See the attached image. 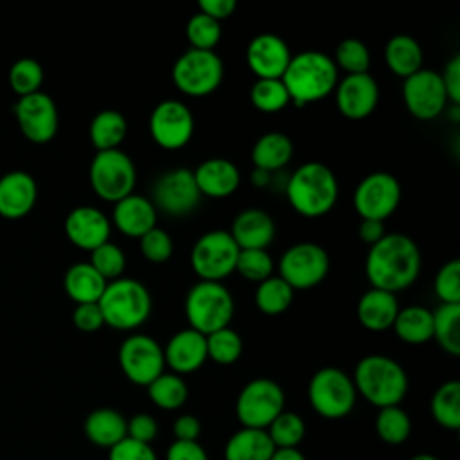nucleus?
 <instances>
[{
    "label": "nucleus",
    "instance_id": "53",
    "mask_svg": "<svg viewBox=\"0 0 460 460\" xmlns=\"http://www.w3.org/2000/svg\"><path fill=\"white\" fill-rule=\"evenodd\" d=\"M447 102L460 106V56H453L440 74Z\"/></svg>",
    "mask_w": 460,
    "mask_h": 460
},
{
    "label": "nucleus",
    "instance_id": "59",
    "mask_svg": "<svg viewBox=\"0 0 460 460\" xmlns=\"http://www.w3.org/2000/svg\"><path fill=\"white\" fill-rule=\"evenodd\" d=\"M271 181V172L262 171V169H253L252 172V183L255 187H266Z\"/></svg>",
    "mask_w": 460,
    "mask_h": 460
},
{
    "label": "nucleus",
    "instance_id": "17",
    "mask_svg": "<svg viewBox=\"0 0 460 460\" xmlns=\"http://www.w3.org/2000/svg\"><path fill=\"white\" fill-rule=\"evenodd\" d=\"M402 99L408 111L419 120L437 119L447 104L446 90L440 74L429 68H420L402 84Z\"/></svg>",
    "mask_w": 460,
    "mask_h": 460
},
{
    "label": "nucleus",
    "instance_id": "29",
    "mask_svg": "<svg viewBox=\"0 0 460 460\" xmlns=\"http://www.w3.org/2000/svg\"><path fill=\"white\" fill-rule=\"evenodd\" d=\"M275 446L266 429L243 428L235 431L225 447V460H270Z\"/></svg>",
    "mask_w": 460,
    "mask_h": 460
},
{
    "label": "nucleus",
    "instance_id": "15",
    "mask_svg": "<svg viewBox=\"0 0 460 460\" xmlns=\"http://www.w3.org/2000/svg\"><path fill=\"white\" fill-rule=\"evenodd\" d=\"M119 363L131 383L147 386L164 374V349L147 334H129L120 343Z\"/></svg>",
    "mask_w": 460,
    "mask_h": 460
},
{
    "label": "nucleus",
    "instance_id": "7",
    "mask_svg": "<svg viewBox=\"0 0 460 460\" xmlns=\"http://www.w3.org/2000/svg\"><path fill=\"white\" fill-rule=\"evenodd\" d=\"M90 185L93 192L106 201H120L133 194L137 171L133 160L120 149L97 151L90 164Z\"/></svg>",
    "mask_w": 460,
    "mask_h": 460
},
{
    "label": "nucleus",
    "instance_id": "10",
    "mask_svg": "<svg viewBox=\"0 0 460 460\" xmlns=\"http://www.w3.org/2000/svg\"><path fill=\"white\" fill-rule=\"evenodd\" d=\"M239 246L228 230H210L192 246L190 266L199 280L221 282L235 271Z\"/></svg>",
    "mask_w": 460,
    "mask_h": 460
},
{
    "label": "nucleus",
    "instance_id": "39",
    "mask_svg": "<svg viewBox=\"0 0 460 460\" xmlns=\"http://www.w3.org/2000/svg\"><path fill=\"white\" fill-rule=\"evenodd\" d=\"M266 433L271 438L275 449L296 447L305 435V424L300 415H296L295 411L284 410L266 428Z\"/></svg>",
    "mask_w": 460,
    "mask_h": 460
},
{
    "label": "nucleus",
    "instance_id": "28",
    "mask_svg": "<svg viewBox=\"0 0 460 460\" xmlns=\"http://www.w3.org/2000/svg\"><path fill=\"white\" fill-rule=\"evenodd\" d=\"M84 433L90 442L102 447H113L128 437V420L117 410L99 408L86 417Z\"/></svg>",
    "mask_w": 460,
    "mask_h": 460
},
{
    "label": "nucleus",
    "instance_id": "27",
    "mask_svg": "<svg viewBox=\"0 0 460 460\" xmlns=\"http://www.w3.org/2000/svg\"><path fill=\"white\" fill-rule=\"evenodd\" d=\"M399 304L394 293L383 289H368L358 302V320L368 331H386L394 325Z\"/></svg>",
    "mask_w": 460,
    "mask_h": 460
},
{
    "label": "nucleus",
    "instance_id": "21",
    "mask_svg": "<svg viewBox=\"0 0 460 460\" xmlns=\"http://www.w3.org/2000/svg\"><path fill=\"white\" fill-rule=\"evenodd\" d=\"M110 219L95 207H77L65 219L68 241L81 250H95L110 237Z\"/></svg>",
    "mask_w": 460,
    "mask_h": 460
},
{
    "label": "nucleus",
    "instance_id": "4",
    "mask_svg": "<svg viewBox=\"0 0 460 460\" xmlns=\"http://www.w3.org/2000/svg\"><path fill=\"white\" fill-rule=\"evenodd\" d=\"M352 383L356 392L377 408L397 406L408 390L404 368L395 359L383 354H370L359 359Z\"/></svg>",
    "mask_w": 460,
    "mask_h": 460
},
{
    "label": "nucleus",
    "instance_id": "41",
    "mask_svg": "<svg viewBox=\"0 0 460 460\" xmlns=\"http://www.w3.org/2000/svg\"><path fill=\"white\" fill-rule=\"evenodd\" d=\"M376 429L383 442L386 444H401L408 438L411 422L404 410L397 406H386L379 408V413L376 417Z\"/></svg>",
    "mask_w": 460,
    "mask_h": 460
},
{
    "label": "nucleus",
    "instance_id": "55",
    "mask_svg": "<svg viewBox=\"0 0 460 460\" xmlns=\"http://www.w3.org/2000/svg\"><path fill=\"white\" fill-rule=\"evenodd\" d=\"M198 7H199V13L207 14L212 20L221 23V20L234 14L237 4H235V0H199Z\"/></svg>",
    "mask_w": 460,
    "mask_h": 460
},
{
    "label": "nucleus",
    "instance_id": "51",
    "mask_svg": "<svg viewBox=\"0 0 460 460\" xmlns=\"http://www.w3.org/2000/svg\"><path fill=\"white\" fill-rule=\"evenodd\" d=\"M72 322L83 332H95L104 325L102 313H101L97 302L77 304L72 313Z\"/></svg>",
    "mask_w": 460,
    "mask_h": 460
},
{
    "label": "nucleus",
    "instance_id": "46",
    "mask_svg": "<svg viewBox=\"0 0 460 460\" xmlns=\"http://www.w3.org/2000/svg\"><path fill=\"white\" fill-rule=\"evenodd\" d=\"M90 253H92V257H90L92 268L106 282H111L115 279L122 277V273L126 270V257H124V252L117 244L106 241L104 244L97 246Z\"/></svg>",
    "mask_w": 460,
    "mask_h": 460
},
{
    "label": "nucleus",
    "instance_id": "1",
    "mask_svg": "<svg viewBox=\"0 0 460 460\" xmlns=\"http://www.w3.org/2000/svg\"><path fill=\"white\" fill-rule=\"evenodd\" d=\"M365 273L372 288L399 293L410 288L420 273V252L404 234H386L370 246Z\"/></svg>",
    "mask_w": 460,
    "mask_h": 460
},
{
    "label": "nucleus",
    "instance_id": "56",
    "mask_svg": "<svg viewBox=\"0 0 460 460\" xmlns=\"http://www.w3.org/2000/svg\"><path fill=\"white\" fill-rule=\"evenodd\" d=\"M172 431L176 440H187L192 442L199 437L201 433V424L194 415H181L174 420L172 424Z\"/></svg>",
    "mask_w": 460,
    "mask_h": 460
},
{
    "label": "nucleus",
    "instance_id": "2",
    "mask_svg": "<svg viewBox=\"0 0 460 460\" xmlns=\"http://www.w3.org/2000/svg\"><path fill=\"white\" fill-rule=\"evenodd\" d=\"M280 79L288 90L289 101L296 106H304L325 99L336 88L338 68L327 54L305 50L291 56Z\"/></svg>",
    "mask_w": 460,
    "mask_h": 460
},
{
    "label": "nucleus",
    "instance_id": "18",
    "mask_svg": "<svg viewBox=\"0 0 460 460\" xmlns=\"http://www.w3.org/2000/svg\"><path fill=\"white\" fill-rule=\"evenodd\" d=\"M14 117L23 137L34 144H45L58 131V108L43 92L23 95L14 104Z\"/></svg>",
    "mask_w": 460,
    "mask_h": 460
},
{
    "label": "nucleus",
    "instance_id": "14",
    "mask_svg": "<svg viewBox=\"0 0 460 460\" xmlns=\"http://www.w3.org/2000/svg\"><path fill=\"white\" fill-rule=\"evenodd\" d=\"M401 201V185L397 178L385 171L367 174L354 190V208L361 219L383 221L390 217Z\"/></svg>",
    "mask_w": 460,
    "mask_h": 460
},
{
    "label": "nucleus",
    "instance_id": "24",
    "mask_svg": "<svg viewBox=\"0 0 460 460\" xmlns=\"http://www.w3.org/2000/svg\"><path fill=\"white\" fill-rule=\"evenodd\" d=\"M156 217L158 210L153 201L140 194H129L113 207V223L117 230L128 237L140 239L156 226Z\"/></svg>",
    "mask_w": 460,
    "mask_h": 460
},
{
    "label": "nucleus",
    "instance_id": "48",
    "mask_svg": "<svg viewBox=\"0 0 460 460\" xmlns=\"http://www.w3.org/2000/svg\"><path fill=\"white\" fill-rule=\"evenodd\" d=\"M435 295L442 304H460V261L451 259L435 275Z\"/></svg>",
    "mask_w": 460,
    "mask_h": 460
},
{
    "label": "nucleus",
    "instance_id": "8",
    "mask_svg": "<svg viewBox=\"0 0 460 460\" xmlns=\"http://www.w3.org/2000/svg\"><path fill=\"white\" fill-rule=\"evenodd\" d=\"M223 61L214 50H185L172 65V83L190 97H205L216 92L223 81Z\"/></svg>",
    "mask_w": 460,
    "mask_h": 460
},
{
    "label": "nucleus",
    "instance_id": "12",
    "mask_svg": "<svg viewBox=\"0 0 460 460\" xmlns=\"http://www.w3.org/2000/svg\"><path fill=\"white\" fill-rule=\"evenodd\" d=\"M280 411H284V392L268 377H257L244 385L235 402L243 428L266 429Z\"/></svg>",
    "mask_w": 460,
    "mask_h": 460
},
{
    "label": "nucleus",
    "instance_id": "34",
    "mask_svg": "<svg viewBox=\"0 0 460 460\" xmlns=\"http://www.w3.org/2000/svg\"><path fill=\"white\" fill-rule=\"evenodd\" d=\"M88 133L97 151L119 149L128 135V120L117 110H102L92 119Z\"/></svg>",
    "mask_w": 460,
    "mask_h": 460
},
{
    "label": "nucleus",
    "instance_id": "30",
    "mask_svg": "<svg viewBox=\"0 0 460 460\" xmlns=\"http://www.w3.org/2000/svg\"><path fill=\"white\" fill-rule=\"evenodd\" d=\"M293 156V142L280 131H270L257 138L252 147V162L255 169L275 172L282 169Z\"/></svg>",
    "mask_w": 460,
    "mask_h": 460
},
{
    "label": "nucleus",
    "instance_id": "43",
    "mask_svg": "<svg viewBox=\"0 0 460 460\" xmlns=\"http://www.w3.org/2000/svg\"><path fill=\"white\" fill-rule=\"evenodd\" d=\"M185 36L190 43V49L214 50L221 40V23L203 13L192 14L185 25Z\"/></svg>",
    "mask_w": 460,
    "mask_h": 460
},
{
    "label": "nucleus",
    "instance_id": "6",
    "mask_svg": "<svg viewBox=\"0 0 460 460\" xmlns=\"http://www.w3.org/2000/svg\"><path fill=\"white\" fill-rule=\"evenodd\" d=\"M185 314L190 329L203 336L225 329L234 316L232 293L221 282L199 280L185 296Z\"/></svg>",
    "mask_w": 460,
    "mask_h": 460
},
{
    "label": "nucleus",
    "instance_id": "16",
    "mask_svg": "<svg viewBox=\"0 0 460 460\" xmlns=\"http://www.w3.org/2000/svg\"><path fill=\"white\" fill-rule=\"evenodd\" d=\"M153 140L167 151L185 147L194 133V117L187 104L172 99L158 102L149 117Z\"/></svg>",
    "mask_w": 460,
    "mask_h": 460
},
{
    "label": "nucleus",
    "instance_id": "60",
    "mask_svg": "<svg viewBox=\"0 0 460 460\" xmlns=\"http://www.w3.org/2000/svg\"><path fill=\"white\" fill-rule=\"evenodd\" d=\"M411 460H437V458H435V456H431V455L422 453V455H415Z\"/></svg>",
    "mask_w": 460,
    "mask_h": 460
},
{
    "label": "nucleus",
    "instance_id": "50",
    "mask_svg": "<svg viewBox=\"0 0 460 460\" xmlns=\"http://www.w3.org/2000/svg\"><path fill=\"white\" fill-rule=\"evenodd\" d=\"M108 460H156V455L149 444H142L126 437L110 447Z\"/></svg>",
    "mask_w": 460,
    "mask_h": 460
},
{
    "label": "nucleus",
    "instance_id": "20",
    "mask_svg": "<svg viewBox=\"0 0 460 460\" xmlns=\"http://www.w3.org/2000/svg\"><path fill=\"white\" fill-rule=\"evenodd\" d=\"M289 59L291 50L277 34H259L246 47V63L257 79H280Z\"/></svg>",
    "mask_w": 460,
    "mask_h": 460
},
{
    "label": "nucleus",
    "instance_id": "42",
    "mask_svg": "<svg viewBox=\"0 0 460 460\" xmlns=\"http://www.w3.org/2000/svg\"><path fill=\"white\" fill-rule=\"evenodd\" d=\"M207 338V356L219 365H232L241 358L243 340L241 336L230 329H219Z\"/></svg>",
    "mask_w": 460,
    "mask_h": 460
},
{
    "label": "nucleus",
    "instance_id": "45",
    "mask_svg": "<svg viewBox=\"0 0 460 460\" xmlns=\"http://www.w3.org/2000/svg\"><path fill=\"white\" fill-rule=\"evenodd\" d=\"M9 83L20 97L36 93L43 83V68L36 59L20 58L9 70Z\"/></svg>",
    "mask_w": 460,
    "mask_h": 460
},
{
    "label": "nucleus",
    "instance_id": "44",
    "mask_svg": "<svg viewBox=\"0 0 460 460\" xmlns=\"http://www.w3.org/2000/svg\"><path fill=\"white\" fill-rule=\"evenodd\" d=\"M334 65L336 68H343L347 75L352 74H367L370 66V52L361 40L347 38L338 43L334 52Z\"/></svg>",
    "mask_w": 460,
    "mask_h": 460
},
{
    "label": "nucleus",
    "instance_id": "23",
    "mask_svg": "<svg viewBox=\"0 0 460 460\" xmlns=\"http://www.w3.org/2000/svg\"><path fill=\"white\" fill-rule=\"evenodd\" d=\"M38 198L34 178L25 171H11L0 178V216L20 219L27 216Z\"/></svg>",
    "mask_w": 460,
    "mask_h": 460
},
{
    "label": "nucleus",
    "instance_id": "13",
    "mask_svg": "<svg viewBox=\"0 0 460 460\" xmlns=\"http://www.w3.org/2000/svg\"><path fill=\"white\" fill-rule=\"evenodd\" d=\"M199 199L201 194L198 190L194 172L185 167H176L160 174L151 190L155 208L174 217L194 212Z\"/></svg>",
    "mask_w": 460,
    "mask_h": 460
},
{
    "label": "nucleus",
    "instance_id": "52",
    "mask_svg": "<svg viewBox=\"0 0 460 460\" xmlns=\"http://www.w3.org/2000/svg\"><path fill=\"white\" fill-rule=\"evenodd\" d=\"M156 433H158V424L147 413H137L128 422V437L137 442L151 444L155 440Z\"/></svg>",
    "mask_w": 460,
    "mask_h": 460
},
{
    "label": "nucleus",
    "instance_id": "33",
    "mask_svg": "<svg viewBox=\"0 0 460 460\" xmlns=\"http://www.w3.org/2000/svg\"><path fill=\"white\" fill-rule=\"evenodd\" d=\"M392 327L397 338L406 343H426L433 338V313L422 305H408L399 309Z\"/></svg>",
    "mask_w": 460,
    "mask_h": 460
},
{
    "label": "nucleus",
    "instance_id": "35",
    "mask_svg": "<svg viewBox=\"0 0 460 460\" xmlns=\"http://www.w3.org/2000/svg\"><path fill=\"white\" fill-rule=\"evenodd\" d=\"M433 338L447 354H460V304H440L433 311Z\"/></svg>",
    "mask_w": 460,
    "mask_h": 460
},
{
    "label": "nucleus",
    "instance_id": "37",
    "mask_svg": "<svg viewBox=\"0 0 460 460\" xmlns=\"http://www.w3.org/2000/svg\"><path fill=\"white\" fill-rule=\"evenodd\" d=\"M293 300L291 286L282 280L279 275H271L266 280L259 282L255 289V305L264 314H280L284 313Z\"/></svg>",
    "mask_w": 460,
    "mask_h": 460
},
{
    "label": "nucleus",
    "instance_id": "57",
    "mask_svg": "<svg viewBox=\"0 0 460 460\" xmlns=\"http://www.w3.org/2000/svg\"><path fill=\"white\" fill-rule=\"evenodd\" d=\"M358 235L363 243L372 246L386 235L385 225H383V221H376V219H361V223L358 226Z\"/></svg>",
    "mask_w": 460,
    "mask_h": 460
},
{
    "label": "nucleus",
    "instance_id": "40",
    "mask_svg": "<svg viewBox=\"0 0 460 460\" xmlns=\"http://www.w3.org/2000/svg\"><path fill=\"white\" fill-rule=\"evenodd\" d=\"M250 101L264 113L280 111L291 102L282 79H257L250 90Z\"/></svg>",
    "mask_w": 460,
    "mask_h": 460
},
{
    "label": "nucleus",
    "instance_id": "19",
    "mask_svg": "<svg viewBox=\"0 0 460 460\" xmlns=\"http://www.w3.org/2000/svg\"><path fill=\"white\" fill-rule=\"evenodd\" d=\"M336 106L345 119L361 120L367 119L377 106L379 86L377 81L367 74L345 75L336 83Z\"/></svg>",
    "mask_w": 460,
    "mask_h": 460
},
{
    "label": "nucleus",
    "instance_id": "5",
    "mask_svg": "<svg viewBox=\"0 0 460 460\" xmlns=\"http://www.w3.org/2000/svg\"><path fill=\"white\" fill-rule=\"evenodd\" d=\"M99 309L104 325L119 331H131L140 327L151 314V295L147 288L135 279H115L106 284Z\"/></svg>",
    "mask_w": 460,
    "mask_h": 460
},
{
    "label": "nucleus",
    "instance_id": "25",
    "mask_svg": "<svg viewBox=\"0 0 460 460\" xmlns=\"http://www.w3.org/2000/svg\"><path fill=\"white\" fill-rule=\"evenodd\" d=\"M230 235L239 250H266L275 237V223L268 212L246 208L235 216Z\"/></svg>",
    "mask_w": 460,
    "mask_h": 460
},
{
    "label": "nucleus",
    "instance_id": "22",
    "mask_svg": "<svg viewBox=\"0 0 460 460\" xmlns=\"http://www.w3.org/2000/svg\"><path fill=\"white\" fill-rule=\"evenodd\" d=\"M207 358V338L190 327L172 334L164 349L165 365L176 374H190L198 370Z\"/></svg>",
    "mask_w": 460,
    "mask_h": 460
},
{
    "label": "nucleus",
    "instance_id": "49",
    "mask_svg": "<svg viewBox=\"0 0 460 460\" xmlns=\"http://www.w3.org/2000/svg\"><path fill=\"white\" fill-rule=\"evenodd\" d=\"M172 250H174L172 237L158 226H155L153 230H149L140 237V252L149 262H155V264L167 262L172 255Z\"/></svg>",
    "mask_w": 460,
    "mask_h": 460
},
{
    "label": "nucleus",
    "instance_id": "36",
    "mask_svg": "<svg viewBox=\"0 0 460 460\" xmlns=\"http://www.w3.org/2000/svg\"><path fill=\"white\" fill-rule=\"evenodd\" d=\"M431 413L440 426L447 429L460 428V383L458 381H446L435 390L431 397Z\"/></svg>",
    "mask_w": 460,
    "mask_h": 460
},
{
    "label": "nucleus",
    "instance_id": "26",
    "mask_svg": "<svg viewBox=\"0 0 460 460\" xmlns=\"http://www.w3.org/2000/svg\"><path fill=\"white\" fill-rule=\"evenodd\" d=\"M192 172L199 194L208 198H226L241 181L239 169L226 158H207Z\"/></svg>",
    "mask_w": 460,
    "mask_h": 460
},
{
    "label": "nucleus",
    "instance_id": "47",
    "mask_svg": "<svg viewBox=\"0 0 460 460\" xmlns=\"http://www.w3.org/2000/svg\"><path fill=\"white\" fill-rule=\"evenodd\" d=\"M235 271L252 282H262L273 273V259L268 250H239Z\"/></svg>",
    "mask_w": 460,
    "mask_h": 460
},
{
    "label": "nucleus",
    "instance_id": "11",
    "mask_svg": "<svg viewBox=\"0 0 460 460\" xmlns=\"http://www.w3.org/2000/svg\"><path fill=\"white\" fill-rule=\"evenodd\" d=\"M329 255L323 246L304 241L289 246L279 261V277L291 289H311L318 286L329 273Z\"/></svg>",
    "mask_w": 460,
    "mask_h": 460
},
{
    "label": "nucleus",
    "instance_id": "54",
    "mask_svg": "<svg viewBox=\"0 0 460 460\" xmlns=\"http://www.w3.org/2000/svg\"><path fill=\"white\" fill-rule=\"evenodd\" d=\"M165 460H208V456L196 440H174L167 449Z\"/></svg>",
    "mask_w": 460,
    "mask_h": 460
},
{
    "label": "nucleus",
    "instance_id": "9",
    "mask_svg": "<svg viewBox=\"0 0 460 460\" xmlns=\"http://www.w3.org/2000/svg\"><path fill=\"white\" fill-rule=\"evenodd\" d=\"M307 397L313 410L322 417L341 419L354 408L356 386L343 370L325 367L311 377Z\"/></svg>",
    "mask_w": 460,
    "mask_h": 460
},
{
    "label": "nucleus",
    "instance_id": "38",
    "mask_svg": "<svg viewBox=\"0 0 460 460\" xmlns=\"http://www.w3.org/2000/svg\"><path fill=\"white\" fill-rule=\"evenodd\" d=\"M147 394L158 408L176 410L187 401L189 388L178 374H160L147 385Z\"/></svg>",
    "mask_w": 460,
    "mask_h": 460
},
{
    "label": "nucleus",
    "instance_id": "3",
    "mask_svg": "<svg viewBox=\"0 0 460 460\" xmlns=\"http://www.w3.org/2000/svg\"><path fill=\"white\" fill-rule=\"evenodd\" d=\"M289 205L304 217L325 216L338 199V180L322 162H305L286 183Z\"/></svg>",
    "mask_w": 460,
    "mask_h": 460
},
{
    "label": "nucleus",
    "instance_id": "31",
    "mask_svg": "<svg viewBox=\"0 0 460 460\" xmlns=\"http://www.w3.org/2000/svg\"><path fill=\"white\" fill-rule=\"evenodd\" d=\"M106 280L92 268L90 262H77L70 266L65 273V291L75 304H92L99 302Z\"/></svg>",
    "mask_w": 460,
    "mask_h": 460
},
{
    "label": "nucleus",
    "instance_id": "32",
    "mask_svg": "<svg viewBox=\"0 0 460 460\" xmlns=\"http://www.w3.org/2000/svg\"><path fill=\"white\" fill-rule=\"evenodd\" d=\"M385 61L397 77H410L422 68V49L408 34H397L385 47Z\"/></svg>",
    "mask_w": 460,
    "mask_h": 460
},
{
    "label": "nucleus",
    "instance_id": "58",
    "mask_svg": "<svg viewBox=\"0 0 460 460\" xmlns=\"http://www.w3.org/2000/svg\"><path fill=\"white\" fill-rule=\"evenodd\" d=\"M270 460H305V456L296 447H284V449H275Z\"/></svg>",
    "mask_w": 460,
    "mask_h": 460
}]
</instances>
